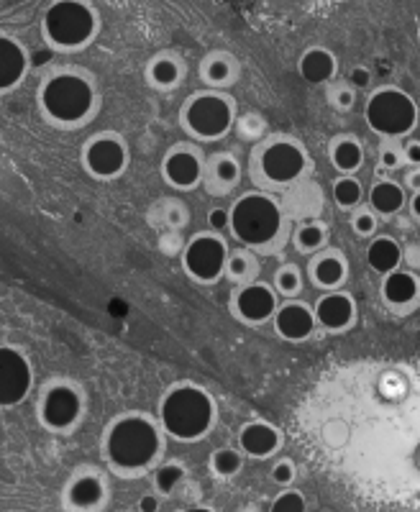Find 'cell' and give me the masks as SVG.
<instances>
[{"label":"cell","instance_id":"8","mask_svg":"<svg viewBox=\"0 0 420 512\" xmlns=\"http://www.w3.org/2000/svg\"><path fill=\"white\" fill-rule=\"evenodd\" d=\"M228 251H231V244H228L226 236L200 231L182 249V269L198 285H218L223 280Z\"/></svg>","mask_w":420,"mask_h":512},{"label":"cell","instance_id":"23","mask_svg":"<svg viewBox=\"0 0 420 512\" xmlns=\"http://www.w3.org/2000/svg\"><path fill=\"white\" fill-rule=\"evenodd\" d=\"M364 200L377 218H392L403 213L405 205H408V190L392 177H380V180L372 182L369 195Z\"/></svg>","mask_w":420,"mask_h":512},{"label":"cell","instance_id":"28","mask_svg":"<svg viewBox=\"0 0 420 512\" xmlns=\"http://www.w3.org/2000/svg\"><path fill=\"white\" fill-rule=\"evenodd\" d=\"M328 241H331V231H328V226L321 218H305L298 226H292L290 244L295 246V251H300V254H318V251L326 249Z\"/></svg>","mask_w":420,"mask_h":512},{"label":"cell","instance_id":"32","mask_svg":"<svg viewBox=\"0 0 420 512\" xmlns=\"http://www.w3.org/2000/svg\"><path fill=\"white\" fill-rule=\"evenodd\" d=\"M269 285L275 287L280 300H295V297H303L305 292V274L295 262H282L275 269V277Z\"/></svg>","mask_w":420,"mask_h":512},{"label":"cell","instance_id":"41","mask_svg":"<svg viewBox=\"0 0 420 512\" xmlns=\"http://www.w3.org/2000/svg\"><path fill=\"white\" fill-rule=\"evenodd\" d=\"M164 223H167L172 231H182V228L190 223V208H187L182 200H170V203H167V213H164Z\"/></svg>","mask_w":420,"mask_h":512},{"label":"cell","instance_id":"45","mask_svg":"<svg viewBox=\"0 0 420 512\" xmlns=\"http://www.w3.org/2000/svg\"><path fill=\"white\" fill-rule=\"evenodd\" d=\"M141 510H159V502H157V497L154 495H146V497H141Z\"/></svg>","mask_w":420,"mask_h":512},{"label":"cell","instance_id":"15","mask_svg":"<svg viewBox=\"0 0 420 512\" xmlns=\"http://www.w3.org/2000/svg\"><path fill=\"white\" fill-rule=\"evenodd\" d=\"M244 180V162L234 152H216L205 157L203 187L213 198H226L239 190Z\"/></svg>","mask_w":420,"mask_h":512},{"label":"cell","instance_id":"3","mask_svg":"<svg viewBox=\"0 0 420 512\" xmlns=\"http://www.w3.org/2000/svg\"><path fill=\"white\" fill-rule=\"evenodd\" d=\"M218 423V402L213 392L193 382L175 384L159 402V425L164 436L180 443H198Z\"/></svg>","mask_w":420,"mask_h":512},{"label":"cell","instance_id":"20","mask_svg":"<svg viewBox=\"0 0 420 512\" xmlns=\"http://www.w3.org/2000/svg\"><path fill=\"white\" fill-rule=\"evenodd\" d=\"M85 167L100 180L121 175L126 167V146L116 136H100L85 149Z\"/></svg>","mask_w":420,"mask_h":512},{"label":"cell","instance_id":"5","mask_svg":"<svg viewBox=\"0 0 420 512\" xmlns=\"http://www.w3.org/2000/svg\"><path fill=\"white\" fill-rule=\"evenodd\" d=\"M239 118V103L223 90H200L190 95L180 111V126L198 144H218L226 139Z\"/></svg>","mask_w":420,"mask_h":512},{"label":"cell","instance_id":"40","mask_svg":"<svg viewBox=\"0 0 420 512\" xmlns=\"http://www.w3.org/2000/svg\"><path fill=\"white\" fill-rule=\"evenodd\" d=\"M380 167L385 172H397L405 169L403 152H400V141H382L380 144Z\"/></svg>","mask_w":420,"mask_h":512},{"label":"cell","instance_id":"36","mask_svg":"<svg viewBox=\"0 0 420 512\" xmlns=\"http://www.w3.org/2000/svg\"><path fill=\"white\" fill-rule=\"evenodd\" d=\"M349 223H351V231L359 236V239H372V236H377V231H380V218L374 216L372 210H369V205H359L356 210H351L349 213Z\"/></svg>","mask_w":420,"mask_h":512},{"label":"cell","instance_id":"35","mask_svg":"<svg viewBox=\"0 0 420 512\" xmlns=\"http://www.w3.org/2000/svg\"><path fill=\"white\" fill-rule=\"evenodd\" d=\"M234 131L239 134L241 141H249V144H259V141H264L269 136L267 121H264V118L254 111L244 113V116L239 113Z\"/></svg>","mask_w":420,"mask_h":512},{"label":"cell","instance_id":"17","mask_svg":"<svg viewBox=\"0 0 420 512\" xmlns=\"http://www.w3.org/2000/svg\"><path fill=\"white\" fill-rule=\"evenodd\" d=\"M31 390V367L16 349H0V408H11Z\"/></svg>","mask_w":420,"mask_h":512},{"label":"cell","instance_id":"11","mask_svg":"<svg viewBox=\"0 0 420 512\" xmlns=\"http://www.w3.org/2000/svg\"><path fill=\"white\" fill-rule=\"evenodd\" d=\"M205 157H208V154L200 152V146H193V144L175 146V149H172L162 162L164 180L170 182V185L180 192L198 190V187H203Z\"/></svg>","mask_w":420,"mask_h":512},{"label":"cell","instance_id":"26","mask_svg":"<svg viewBox=\"0 0 420 512\" xmlns=\"http://www.w3.org/2000/svg\"><path fill=\"white\" fill-rule=\"evenodd\" d=\"M259 277H262V259L254 251L244 249V246H236V249L228 251L223 280H228L234 287H241L259 280Z\"/></svg>","mask_w":420,"mask_h":512},{"label":"cell","instance_id":"21","mask_svg":"<svg viewBox=\"0 0 420 512\" xmlns=\"http://www.w3.org/2000/svg\"><path fill=\"white\" fill-rule=\"evenodd\" d=\"M198 77L205 85V90H223V93H228V90L239 82L241 64L231 52L213 49V52L205 54L203 62H200Z\"/></svg>","mask_w":420,"mask_h":512},{"label":"cell","instance_id":"10","mask_svg":"<svg viewBox=\"0 0 420 512\" xmlns=\"http://www.w3.org/2000/svg\"><path fill=\"white\" fill-rule=\"evenodd\" d=\"M280 303L282 300L275 287L264 282L262 277L249 282V285L234 287V292H231V313L239 323L249 328H262L272 323Z\"/></svg>","mask_w":420,"mask_h":512},{"label":"cell","instance_id":"16","mask_svg":"<svg viewBox=\"0 0 420 512\" xmlns=\"http://www.w3.org/2000/svg\"><path fill=\"white\" fill-rule=\"evenodd\" d=\"M382 303L397 315H408L420 303V277L418 269H395L385 274L380 282Z\"/></svg>","mask_w":420,"mask_h":512},{"label":"cell","instance_id":"29","mask_svg":"<svg viewBox=\"0 0 420 512\" xmlns=\"http://www.w3.org/2000/svg\"><path fill=\"white\" fill-rule=\"evenodd\" d=\"M331 198L336 203V208L351 213L359 205H364L367 198V190H364V182L359 175H339L331 185Z\"/></svg>","mask_w":420,"mask_h":512},{"label":"cell","instance_id":"37","mask_svg":"<svg viewBox=\"0 0 420 512\" xmlns=\"http://www.w3.org/2000/svg\"><path fill=\"white\" fill-rule=\"evenodd\" d=\"M308 510V500L300 489L292 487H282L280 492L275 495V500L269 502V512H305Z\"/></svg>","mask_w":420,"mask_h":512},{"label":"cell","instance_id":"44","mask_svg":"<svg viewBox=\"0 0 420 512\" xmlns=\"http://www.w3.org/2000/svg\"><path fill=\"white\" fill-rule=\"evenodd\" d=\"M208 228L205 231H213L218 236H228V208L226 205H216V208L208 210Z\"/></svg>","mask_w":420,"mask_h":512},{"label":"cell","instance_id":"33","mask_svg":"<svg viewBox=\"0 0 420 512\" xmlns=\"http://www.w3.org/2000/svg\"><path fill=\"white\" fill-rule=\"evenodd\" d=\"M70 505L77 510H90V507H98L105 497L103 482L98 477H80L77 482H72L70 487Z\"/></svg>","mask_w":420,"mask_h":512},{"label":"cell","instance_id":"39","mask_svg":"<svg viewBox=\"0 0 420 512\" xmlns=\"http://www.w3.org/2000/svg\"><path fill=\"white\" fill-rule=\"evenodd\" d=\"M269 479L277 484V487H292L295 479H298V466L290 456H282V459H275L272 469H269Z\"/></svg>","mask_w":420,"mask_h":512},{"label":"cell","instance_id":"4","mask_svg":"<svg viewBox=\"0 0 420 512\" xmlns=\"http://www.w3.org/2000/svg\"><path fill=\"white\" fill-rule=\"evenodd\" d=\"M162 425L144 415H129L113 423L105 438V454L121 472H144L162 454Z\"/></svg>","mask_w":420,"mask_h":512},{"label":"cell","instance_id":"25","mask_svg":"<svg viewBox=\"0 0 420 512\" xmlns=\"http://www.w3.org/2000/svg\"><path fill=\"white\" fill-rule=\"evenodd\" d=\"M364 259H367V267L372 269L374 274L385 277V274L403 267L405 251L395 236H372L367 244V256H364Z\"/></svg>","mask_w":420,"mask_h":512},{"label":"cell","instance_id":"22","mask_svg":"<svg viewBox=\"0 0 420 512\" xmlns=\"http://www.w3.org/2000/svg\"><path fill=\"white\" fill-rule=\"evenodd\" d=\"M298 72L313 88H328L339 77V57L328 47H308L300 54Z\"/></svg>","mask_w":420,"mask_h":512},{"label":"cell","instance_id":"1","mask_svg":"<svg viewBox=\"0 0 420 512\" xmlns=\"http://www.w3.org/2000/svg\"><path fill=\"white\" fill-rule=\"evenodd\" d=\"M290 233L292 218L277 192H241L228 205V236L257 256L282 254L290 244Z\"/></svg>","mask_w":420,"mask_h":512},{"label":"cell","instance_id":"12","mask_svg":"<svg viewBox=\"0 0 420 512\" xmlns=\"http://www.w3.org/2000/svg\"><path fill=\"white\" fill-rule=\"evenodd\" d=\"M313 315L315 323H318V331L328 333V336H341V333H346L349 328H354L359 308H356V300L351 292L333 290L323 292V295L315 300Z\"/></svg>","mask_w":420,"mask_h":512},{"label":"cell","instance_id":"13","mask_svg":"<svg viewBox=\"0 0 420 512\" xmlns=\"http://www.w3.org/2000/svg\"><path fill=\"white\" fill-rule=\"evenodd\" d=\"M272 331H275L277 338L287 341V344H305V341H310L318 333L313 305L305 303L303 297L282 300L275 318H272Z\"/></svg>","mask_w":420,"mask_h":512},{"label":"cell","instance_id":"18","mask_svg":"<svg viewBox=\"0 0 420 512\" xmlns=\"http://www.w3.org/2000/svg\"><path fill=\"white\" fill-rule=\"evenodd\" d=\"M349 274V259H346V254L341 249L326 246L323 251L310 256L308 277L313 282V287H318L321 292L344 290V285L349 282Z\"/></svg>","mask_w":420,"mask_h":512},{"label":"cell","instance_id":"19","mask_svg":"<svg viewBox=\"0 0 420 512\" xmlns=\"http://www.w3.org/2000/svg\"><path fill=\"white\" fill-rule=\"evenodd\" d=\"M82 413V397L80 392L67 387V384H57L44 395L41 402V420L54 428V431H65L72 423H77Z\"/></svg>","mask_w":420,"mask_h":512},{"label":"cell","instance_id":"27","mask_svg":"<svg viewBox=\"0 0 420 512\" xmlns=\"http://www.w3.org/2000/svg\"><path fill=\"white\" fill-rule=\"evenodd\" d=\"M26 64L29 62H26L24 47L13 41L11 36H0V93L21 82Z\"/></svg>","mask_w":420,"mask_h":512},{"label":"cell","instance_id":"34","mask_svg":"<svg viewBox=\"0 0 420 512\" xmlns=\"http://www.w3.org/2000/svg\"><path fill=\"white\" fill-rule=\"evenodd\" d=\"M185 479H187L185 466L170 461V464L157 466V472H154V489H157L162 497H172Z\"/></svg>","mask_w":420,"mask_h":512},{"label":"cell","instance_id":"30","mask_svg":"<svg viewBox=\"0 0 420 512\" xmlns=\"http://www.w3.org/2000/svg\"><path fill=\"white\" fill-rule=\"evenodd\" d=\"M244 464H246V456L241 454L236 446L216 448L208 459L210 474H213L216 479H223V482L239 477V474L244 472Z\"/></svg>","mask_w":420,"mask_h":512},{"label":"cell","instance_id":"9","mask_svg":"<svg viewBox=\"0 0 420 512\" xmlns=\"http://www.w3.org/2000/svg\"><path fill=\"white\" fill-rule=\"evenodd\" d=\"M95 26H98V21H95L93 8L85 6V3H77V0L54 3L47 16H44L47 39L52 41L54 47L62 49H75L88 44L90 36L95 34Z\"/></svg>","mask_w":420,"mask_h":512},{"label":"cell","instance_id":"2","mask_svg":"<svg viewBox=\"0 0 420 512\" xmlns=\"http://www.w3.org/2000/svg\"><path fill=\"white\" fill-rule=\"evenodd\" d=\"M246 172L257 182V190L287 195L292 187L308 180L313 172V159L303 141L287 134H269L267 139L254 144Z\"/></svg>","mask_w":420,"mask_h":512},{"label":"cell","instance_id":"24","mask_svg":"<svg viewBox=\"0 0 420 512\" xmlns=\"http://www.w3.org/2000/svg\"><path fill=\"white\" fill-rule=\"evenodd\" d=\"M328 159L339 175H359L364 169V162H367V149L356 136L341 134L328 146Z\"/></svg>","mask_w":420,"mask_h":512},{"label":"cell","instance_id":"7","mask_svg":"<svg viewBox=\"0 0 420 512\" xmlns=\"http://www.w3.org/2000/svg\"><path fill=\"white\" fill-rule=\"evenodd\" d=\"M39 103L44 113L57 123H80L93 111L95 93L82 75L62 72L41 88Z\"/></svg>","mask_w":420,"mask_h":512},{"label":"cell","instance_id":"6","mask_svg":"<svg viewBox=\"0 0 420 512\" xmlns=\"http://www.w3.org/2000/svg\"><path fill=\"white\" fill-rule=\"evenodd\" d=\"M418 100L397 85L372 90L364 103V123L382 141H400L418 131Z\"/></svg>","mask_w":420,"mask_h":512},{"label":"cell","instance_id":"43","mask_svg":"<svg viewBox=\"0 0 420 512\" xmlns=\"http://www.w3.org/2000/svg\"><path fill=\"white\" fill-rule=\"evenodd\" d=\"M400 152H403L405 169H420V139L415 134L400 139Z\"/></svg>","mask_w":420,"mask_h":512},{"label":"cell","instance_id":"38","mask_svg":"<svg viewBox=\"0 0 420 512\" xmlns=\"http://www.w3.org/2000/svg\"><path fill=\"white\" fill-rule=\"evenodd\" d=\"M326 98L328 103H331V108H336L339 113H349L356 108V98H359V95H356L346 82H333V85H328Z\"/></svg>","mask_w":420,"mask_h":512},{"label":"cell","instance_id":"14","mask_svg":"<svg viewBox=\"0 0 420 512\" xmlns=\"http://www.w3.org/2000/svg\"><path fill=\"white\" fill-rule=\"evenodd\" d=\"M236 448L251 461L275 459L282 448V431L269 420H249L236 433Z\"/></svg>","mask_w":420,"mask_h":512},{"label":"cell","instance_id":"31","mask_svg":"<svg viewBox=\"0 0 420 512\" xmlns=\"http://www.w3.org/2000/svg\"><path fill=\"white\" fill-rule=\"evenodd\" d=\"M185 77V67L177 57L172 54H159L152 64H149V80L154 88L159 90H172L177 88Z\"/></svg>","mask_w":420,"mask_h":512},{"label":"cell","instance_id":"42","mask_svg":"<svg viewBox=\"0 0 420 512\" xmlns=\"http://www.w3.org/2000/svg\"><path fill=\"white\" fill-rule=\"evenodd\" d=\"M344 82L359 95L364 93V90L372 88V72H369V67H364V64H356V67H351V70L346 72Z\"/></svg>","mask_w":420,"mask_h":512}]
</instances>
